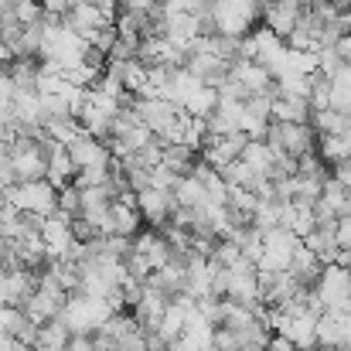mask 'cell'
<instances>
[{
  "instance_id": "1",
  "label": "cell",
  "mask_w": 351,
  "mask_h": 351,
  "mask_svg": "<svg viewBox=\"0 0 351 351\" xmlns=\"http://www.w3.org/2000/svg\"><path fill=\"white\" fill-rule=\"evenodd\" d=\"M89 41L82 34H75L58 14H45V41H41V62L69 72L86 58Z\"/></svg>"
},
{
  "instance_id": "2",
  "label": "cell",
  "mask_w": 351,
  "mask_h": 351,
  "mask_svg": "<svg viewBox=\"0 0 351 351\" xmlns=\"http://www.w3.org/2000/svg\"><path fill=\"white\" fill-rule=\"evenodd\" d=\"M133 110H136V117L154 130V136L160 143H181L188 113L178 103H171L164 96H136L133 99Z\"/></svg>"
},
{
  "instance_id": "3",
  "label": "cell",
  "mask_w": 351,
  "mask_h": 351,
  "mask_svg": "<svg viewBox=\"0 0 351 351\" xmlns=\"http://www.w3.org/2000/svg\"><path fill=\"white\" fill-rule=\"evenodd\" d=\"M113 304L106 297H93V293H69V304L65 311L58 314L62 324L72 331V335H96L110 317H113Z\"/></svg>"
},
{
  "instance_id": "4",
  "label": "cell",
  "mask_w": 351,
  "mask_h": 351,
  "mask_svg": "<svg viewBox=\"0 0 351 351\" xmlns=\"http://www.w3.org/2000/svg\"><path fill=\"white\" fill-rule=\"evenodd\" d=\"M263 7L266 0H212L215 34H226V38L252 34V24L263 21Z\"/></svg>"
},
{
  "instance_id": "5",
  "label": "cell",
  "mask_w": 351,
  "mask_h": 351,
  "mask_svg": "<svg viewBox=\"0 0 351 351\" xmlns=\"http://www.w3.org/2000/svg\"><path fill=\"white\" fill-rule=\"evenodd\" d=\"M7 202H10L14 208L27 212V215L48 219V215L58 212V188H55L48 178H41V181H17V184H10Z\"/></svg>"
},
{
  "instance_id": "6",
  "label": "cell",
  "mask_w": 351,
  "mask_h": 351,
  "mask_svg": "<svg viewBox=\"0 0 351 351\" xmlns=\"http://www.w3.org/2000/svg\"><path fill=\"white\" fill-rule=\"evenodd\" d=\"M314 126L311 123H269V130H266V143L273 147V154H287V157H307V154H314L317 150V140H314Z\"/></svg>"
},
{
  "instance_id": "7",
  "label": "cell",
  "mask_w": 351,
  "mask_h": 351,
  "mask_svg": "<svg viewBox=\"0 0 351 351\" xmlns=\"http://www.w3.org/2000/svg\"><path fill=\"white\" fill-rule=\"evenodd\" d=\"M300 245V235L287 226H276V229H266L263 232V252L256 259V266L263 273H280V269H290L293 263V252Z\"/></svg>"
},
{
  "instance_id": "8",
  "label": "cell",
  "mask_w": 351,
  "mask_h": 351,
  "mask_svg": "<svg viewBox=\"0 0 351 351\" xmlns=\"http://www.w3.org/2000/svg\"><path fill=\"white\" fill-rule=\"evenodd\" d=\"M348 287H351V273L341 266V263H328L321 280L314 283V293L317 300L324 304V311H351V300H348Z\"/></svg>"
},
{
  "instance_id": "9",
  "label": "cell",
  "mask_w": 351,
  "mask_h": 351,
  "mask_svg": "<svg viewBox=\"0 0 351 351\" xmlns=\"http://www.w3.org/2000/svg\"><path fill=\"white\" fill-rule=\"evenodd\" d=\"M184 69L188 72H195L202 82H208V86H226L229 82V75H232V62L229 58H222L219 51H212V48H205L202 41H195V48H191V55H188V62H184Z\"/></svg>"
},
{
  "instance_id": "10",
  "label": "cell",
  "mask_w": 351,
  "mask_h": 351,
  "mask_svg": "<svg viewBox=\"0 0 351 351\" xmlns=\"http://www.w3.org/2000/svg\"><path fill=\"white\" fill-rule=\"evenodd\" d=\"M62 21H65L75 34H82L86 41H93L99 31H106V27L117 24L113 10H106V7H99V3H89V0H79Z\"/></svg>"
},
{
  "instance_id": "11",
  "label": "cell",
  "mask_w": 351,
  "mask_h": 351,
  "mask_svg": "<svg viewBox=\"0 0 351 351\" xmlns=\"http://www.w3.org/2000/svg\"><path fill=\"white\" fill-rule=\"evenodd\" d=\"M245 143H249V136H245L242 130H235V133H219V136H212V140L205 143L202 160H205V164H212L215 171H222V174H226L235 160L242 157Z\"/></svg>"
},
{
  "instance_id": "12",
  "label": "cell",
  "mask_w": 351,
  "mask_h": 351,
  "mask_svg": "<svg viewBox=\"0 0 351 351\" xmlns=\"http://www.w3.org/2000/svg\"><path fill=\"white\" fill-rule=\"evenodd\" d=\"M252 45H256V58H252V62H259L263 69H269L273 79H276V75L287 69V58H290L287 38H280V34L269 31V27H259V31H252Z\"/></svg>"
},
{
  "instance_id": "13",
  "label": "cell",
  "mask_w": 351,
  "mask_h": 351,
  "mask_svg": "<svg viewBox=\"0 0 351 351\" xmlns=\"http://www.w3.org/2000/svg\"><path fill=\"white\" fill-rule=\"evenodd\" d=\"M136 208H140V215H143V222L150 229H164L171 222L178 202H174V191H164V188H154L150 184V188L136 191Z\"/></svg>"
},
{
  "instance_id": "14",
  "label": "cell",
  "mask_w": 351,
  "mask_h": 351,
  "mask_svg": "<svg viewBox=\"0 0 351 351\" xmlns=\"http://www.w3.org/2000/svg\"><path fill=\"white\" fill-rule=\"evenodd\" d=\"M317 345L345 348L351 345V311H321L317 317Z\"/></svg>"
},
{
  "instance_id": "15",
  "label": "cell",
  "mask_w": 351,
  "mask_h": 351,
  "mask_svg": "<svg viewBox=\"0 0 351 351\" xmlns=\"http://www.w3.org/2000/svg\"><path fill=\"white\" fill-rule=\"evenodd\" d=\"M215 276H219V263L208 259V256H191L188 259V287L184 293L202 300V297H215Z\"/></svg>"
},
{
  "instance_id": "16",
  "label": "cell",
  "mask_w": 351,
  "mask_h": 351,
  "mask_svg": "<svg viewBox=\"0 0 351 351\" xmlns=\"http://www.w3.org/2000/svg\"><path fill=\"white\" fill-rule=\"evenodd\" d=\"M133 249L157 269V266H164V263H171V256H174V249H171V242H167V235L160 232V229H147V232H136L133 235Z\"/></svg>"
},
{
  "instance_id": "17",
  "label": "cell",
  "mask_w": 351,
  "mask_h": 351,
  "mask_svg": "<svg viewBox=\"0 0 351 351\" xmlns=\"http://www.w3.org/2000/svg\"><path fill=\"white\" fill-rule=\"evenodd\" d=\"M314 106L307 96H290V93H276L273 96V119L276 123H311Z\"/></svg>"
},
{
  "instance_id": "18",
  "label": "cell",
  "mask_w": 351,
  "mask_h": 351,
  "mask_svg": "<svg viewBox=\"0 0 351 351\" xmlns=\"http://www.w3.org/2000/svg\"><path fill=\"white\" fill-rule=\"evenodd\" d=\"M324 266H328V263H324L314 249H307V245H304V239H300V245H297V252H293V263H290V273L297 276V283L314 287V283L321 280Z\"/></svg>"
},
{
  "instance_id": "19",
  "label": "cell",
  "mask_w": 351,
  "mask_h": 351,
  "mask_svg": "<svg viewBox=\"0 0 351 351\" xmlns=\"http://www.w3.org/2000/svg\"><path fill=\"white\" fill-rule=\"evenodd\" d=\"M167 297L164 293H157L150 283H147V290H143V300L133 307V317H136V324L143 328V331H157V324H160V317H164V311H167Z\"/></svg>"
},
{
  "instance_id": "20",
  "label": "cell",
  "mask_w": 351,
  "mask_h": 351,
  "mask_svg": "<svg viewBox=\"0 0 351 351\" xmlns=\"http://www.w3.org/2000/svg\"><path fill=\"white\" fill-rule=\"evenodd\" d=\"M75 174H79V167H75L69 147H65V143H55L51 154H48V181H51L55 188H65V184L75 181Z\"/></svg>"
},
{
  "instance_id": "21",
  "label": "cell",
  "mask_w": 351,
  "mask_h": 351,
  "mask_svg": "<svg viewBox=\"0 0 351 351\" xmlns=\"http://www.w3.org/2000/svg\"><path fill=\"white\" fill-rule=\"evenodd\" d=\"M140 226H143V215L136 208V195L130 191V195L117 198L113 202V229H117V235H136Z\"/></svg>"
},
{
  "instance_id": "22",
  "label": "cell",
  "mask_w": 351,
  "mask_h": 351,
  "mask_svg": "<svg viewBox=\"0 0 351 351\" xmlns=\"http://www.w3.org/2000/svg\"><path fill=\"white\" fill-rule=\"evenodd\" d=\"M304 245L314 249L324 263H335L341 245H338V226H314V232L304 235Z\"/></svg>"
},
{
  "instance_id": "23",
  "label": "cell",
  "mask_w": 351,
  "mask_h": 351,
  "mask_svg": "<svg viewBox=\"0 0 351 351\" xmlns=\"http://www.w3.org/2000/svg\"><path fill=\"white\" fill-rule=\"evenodd\" d=\"M202 160V150L188 147V143H164V167H171L178 178L191 174Z\"/></svg>"
},
{
  "instance_id": "24",
  "label": "cell",
  "mask_w": 351,
  "mask_h": 351,
  "mask_svg": "<svg viewBox=\"0 0 351 351\" xmlns=\"http://www.w3.org/2000/svg\"><path fill=\"white\" fill-rule=\"evenodd\" d=\"M174 202H178V208H198V205H205V202H208L205 181H202L195 171L184 174V178H178V184H174Z\"/></svg>"
},
{
  "instance_id": "25",
  "label": "cell",
  "mask_w": 351,
  "mask_h": 351,
  "mask_svg": "<svg viewBox=\"0 0 351 351\" xmlns=\"http://www.w3.org/2000/svg\"><path fill=\"white\" fill-rule=\"evenodd\" d=\"M317 136H321L317 140V154H321V160L328 167H335V164L351 157V133H317Z\"/></svg>"
},
{
  "instance_id": "26",
  "label": "cell",
  "mask_w": 351,
  "mask_h": 351,
  "mask_svg": "<svg viewBox=\"0 0 351 351\" xmlns=\"http://www.w3.org/2000/svg\"><path fill=\"white\" fill-rule=\"evenodd\" d=\"M188 117H198V119H208L215 110H219V89L215 86H208V82H202L191 96H188V103L181 106Z\"/></svg>"
},
{
  "instance_id": "27",
  "label": "cell",
  "mask_w": 351,
  "mask_h": 351,
  "mask_svg": "<svg viewBox=\"0 0 351 351\" xmlns=\"http://www.w3.org/2000/svg\"><path fill=\"white\" fill-rule=\"evenodd\" d=\"M69 338H72V331L62 324V317H55V321H45L41 324V331H38V351H65L69 345Z\"/></svg>"
},
{
  "instance_id": "28",
  "label": "cell",
  "mask_w": 351,
  "mask_h": 351,
  "mask_svg": "<svg viewBox=\"0 0 351 351\" xmlns=\"http://www.w3.org/2000/svg\"><path fill=\"white\" fill-rule=\"evenodd\" d=\"M242 160L249 164V167H256L259 174H273V160H276V154H273V147L266 143V140H249L245 143V150H242Z\"/></svg>"
},
{
  "instance_id": "29",
  "label": "cell",
  "mask_w": 351,
  "mask_h": 351,
  "mask_svg": "<svg viewBox=\"0 0 351 351\" xmlns=\"http://www.w3.org/2000/svg\"><path fill=\"white\" fill-rule=\"evenodd\" d=\"M311 126H314L317 133H348L351 117L348 113H341V110H335V106H328V110H314Z\"/></svg>"
},
{
  "instance_id": "30",
  "label": "cell",
  "mask_w": 351,
  "mask_h": 351,
  "mask_svg": "<svg viewBox=\"0 0 351 351\" xmlns=\"http://www.w3.org/2000/svg\"><path fill=\"white\" fill-rule=\"evenodd\" d=\"M226 181H229V184H235V188H249V191H259V188H263V184H266L269 178H266V174H259L256 167H249V164H245V160L239 157L232 167L226 171Z\"/></svg>"
},
{
  "instance_id": "31",
  "label": "cell",
  "mask_w": 351,
  "mask_h": 351,
  "mask_svg": "<svg viewBox=\"0 0 351 351\" xmlns=\"http://www.w3.org/2000/svg\"><path fill=\"white\" fill-rule=\"evenodd\" d=\"M331 106L351 117V65L331 75Z\"/></svg>"
},
{
  "instance_id": "32",
  "label": "cell",
  "mask_w": 351,
  "mask_h": 351,
  "mask_svg": "<svg viewBox=\"0 0 351 351\" xmlns=\"http://www.w3.org/2000/svg\"><path fill=\"white\" fill-rule=\"evenodd\" d=\"M58 212L69 215V219H79L82 215V191H79L75 181L65 184V188H58Z\"/></svg>"
},
{
  "instance_id": "33",
  "label": "cell",
  "mask_w": 351,
  "mask_h": 351,
  "mask_svg": "<svg viewBox=\"0 0 351 351\" xmlns=\"http://www.w3.org/2000/svg\"><path fill=\"white\" fill-rule=\"evenodd\" d=\"M10 14H14L21 24H38V21H45L41 0H14V3H10Z\"/></svg>"
},
{
  "instance_id": "34",
  "label": "cell",
  "mask_w": 351,
  "mask_h": 351,
  "mask_svg": "<svg viewBox=\"0 0 351 351\" xmlns=\"http://www.w3.org/2000/svg\"><path fill=\"white\" fill-rule=\"evenodd\" d=\"M126 273H130V280H140V283H147L150 280V273H154V266L133 249L130 256H126Z\"/></svg>"
},
{
  "instance_id": "35",
  "label": "cell",
  "mask_w": 351,
  "mask_h": 351,
  "mask_svg": "<svg viewBox=\"0 0 351 351\" xmlns=\"http://www.w3.org/2000/svg\"><path fill=\"white\" fill-rule=\"evenodd\" d=\"M215 351H242V341L232 328H215Z\"/></svg>"
},
{
  "instance_id": "36",
  "label": "cell",
  "mask_w": 351,
  "mask_h": 351,
  "mask_svg": "<svg viewBox=\"0 0 351 351\" xmlns=\"http://www.w3.org/2000/svg\"><path fill=\"white\" fill-rule=\"evenodd\" d=\"M117 351H150V345H147V331L136 328L133 335H126L123 341H117Z\"/></svg>"
},
{
  "instance_id": "37",
  "label": "cell",
  "mask_w": 351,
  "mask_h": 351,
  "mask_svg": "<svg viewBox=\"0 0 351 351\" xmlns=\"http://www.w3.org/2000/svg\"><path fill=\"white\" fill-rule=\"evenodd\" d=\"M75 3H79V0H41L45 14H58V17H65V14H69Z\"/></svg>"
},
{
  "instance_id": "38",
  "label": "cell",
  "mask_w": 351,
  "mask_h": 351,
  "mask_svg": "<svg viewBox=\"0 0 351 351\" xmlns=\"http://www.w3.org/2000/svg\"><path fill=\"white\" fill-rule=\"evenodd\" d=\"M65 351H96L93 348V335H72Z\"/></svg>"
},
{
  "instance_id": "39",
  "label": "cell",
  "mask_w": 351,
  "mask_h": 351,
  "mask_svg": "<svg viewBox=\"0 0 351 351\" xmlns=\"http://www.w3.org/2000/svg\"><path fill=\"white\" fill-rule=\"evenodd\" d=\"M338 245H341V249H348V252H351V215H345V219H338Z\"/></svg>"
},
{
  "instance_id": "40",
  "label": "cell",
  "mask_w": 351,
  "mask_h": 351,
  "mask_svg": "<svg viewBox=\"0 0 351 351\" xmlns=\"http://www.w3.org/2000/svg\"><path fill=\"white\" fill-rule=\"evenodd\" d=\"M266 351H300V348H297L287 335H273V338H269V345H266Z\"/></svg>"
},
{
  "instance_id": "41",
  "label": "cell",
  "mask_w": 351,
  "mask_h": 351,
  "mask_svg": "<svg viewBox=\"0 0 351 351\" xmlns=\"http://www.w3.org/2000/svg\"><path fill=\"white\" fill-rule=\"evenodd\" d=\"M331 174H335V178H338V181L351 191V157L348 160H341V164H335V171H331Z\"/></svg>"
},
{
  "instance_id": "42",
  "label": "cell",
  "mask_w": 351,
  "mask_h": 351,
  "mask_svg": "<svg viewBox=\"0 0 351 351\" xmlns=\"http://www.w3.org/2000/svg\"><path fill=\"white\" fill-rule=\"evenodd\" d=\"M338 55H341V62H345V65H351V31L341 34V41H338Z\"/></svg>"
},
{
  "instance_id": "43",
  "label": "cell",
  "mask_w": 351,
  "mask_h": 351,
  "mask_svg": "<svg viewBox=\"0 0 351 351\" xmlns=\"http://www.w3.org/2000/svg\"><path fill=\"white\" fill-rule=\"evenodd\" d=\"M7 143H10V126L0 119V150H7Z\"/></svg>"
},
{
  "instance_id": "44",
  "label": "cell",
  "mask_w": 351,
  "mask_h": 351,
  "mask_svg": "<svg viewBox=\"0 0 351 351\" xmlns=\"http://www.w3.org/2000/svg\"><path fill=\"white\" fill-rule=\"evenodd\" d=\"M341 27H345V31H351V7H345V10H341Z\"/></svg>"
},
{
  "instance_id": "45",
  "label": "cell",
  "mask_w": 351,
  "mask_h": 351,
  "mask_svg": "<svg viewBox=\"0 0 351 351\" xmlns=\"http://www.w3.org/2000/svg\"><path fill=\"white\" fill-rule=\"evenodd\" d=\"M348 300H351V287H348Z\"/></svg>"
},
{
  "instance_id": "46",
  "label": "cell",
  "mask_w": 351,
  "mask_h": 351,
  "mask_svg": "<svg viewBox=\"0 0 351 351\" xmlns=\"http://www.w3.org/2000/svg\"><path fill=\"white\" fill-rule=\"evenodd\" d=\"M212 351H215V348H212Z\"/></svg>"
},
{
  "instance_id": "47",
  "label": "cell",
  "mask_w": 351,
  "mask_h": 351,
  "mask_svg": "<svg viewBox=\"0 0 351 351\" xmlns=\"http://www.w3.org/2000/svg\"><path fill=\"white\" fill-rule=\"evenodd\" d=\"M167 351H171V348H167Z\"/></svg>"
}]
</instances>
